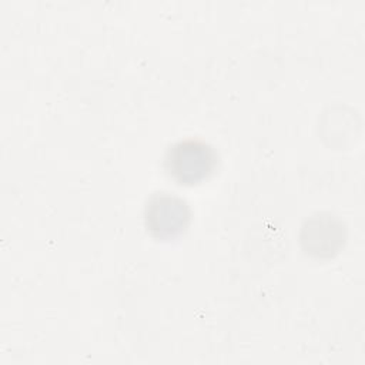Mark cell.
Segmentation results:
<instances>
[{
  "mask_svg": "<svg viewBox=\"0 0 365 365\" xmlns=\"http://www.w3.org/2000/svg\"><path fill=\"white\" fill-rule=\"evenodd\" d=\"M218 163L217 151L200 138H184L168 147L164 168L171 178L184 185L207 180Z\"/></svg>",
  "mask_w": 365,
  "mask_h": 365,
  "instance_id": "cell-1",
  "label": "cell"
},
{
  "mask_svg": "<svg viewBox=\"0 0 365 365\" xmlns=\"http://www.w3.org/2000/svg\"><path fill=\"white\" fill-rule=\"evenodd\" d=\"M191 220L185 200L170 192H154L144 207V222L150 234L158 240H170L184 232Z\"/></svg>",
  "mask_w": 365,
  "mask_h": 365,
  "instance_id": "cell-2",
  "label": "cell"
},
{
  "mask_svg": "<svg viewBox=\"0 0 365 365\" xmlns=\"http://www.w3.org/2000/svg\"><path fill=\"white\" fill-rule=\"evenodd\" d=\"M342 231V225L334 217L315 215L302 227L301 242L309 254L329 255L344 242Z\"/></svg>",
  "mask_w": 365,
  "mask_h": 365,
  "instance_id": "cell-3",
  "label": "cell"
}]
</instances>
